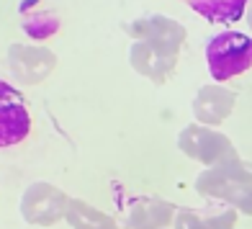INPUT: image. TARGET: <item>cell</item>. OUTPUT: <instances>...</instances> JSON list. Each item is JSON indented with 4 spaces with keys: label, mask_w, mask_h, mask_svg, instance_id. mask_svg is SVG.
<instances>
[{
    "label": "cell",
    "mask_w": 252,
    "mask_h": 229,
    "mask_svg": "<svg viewBox=\"0 0 252 229\" xmlns=\"http://www.w3.org/2000/svg\"><path fill=\"white\" fill-rule=\"evenodd\" d=\"M196 191L203 198L224 201L239 214L252 216V165L245 160L221 167H206L196 178Z\"/></svg>",
    "instance_id": "obj_1"
},
{
    "label": "cell",
    "mask_w": 252,
    "mask_h": 229,
    "mask_svg": "<svg viewBox=\"0 0 252 229\" xmlns=\"http://www.w3.org/2000/svg\"><path fill=\"white\" fill-rule=\"evenodd\" d=\"M206 65L214 83H226L252 67V36L242 31H221L206 41Z\"/></svg>",
    "instance_id": "obj_2"
},
{
    "label": "cell",
    "mask_w": 252,
    "mask_h": 229,
    "mask_svg": "<svg viewBox=\"0 0 252 229\" xmlns=\"http://www.w3.org/2000/svg\"><path fill=\"white\" fill-rule=\"evenodd\" d=\"M178 147L186 157L196 160V163L206 167H221V165L242 160L224 131L203 127V124H188L178 134Z\"/></svg>",
    "instance_id": "obj_3"
},
{
    "label": "cell",
    "mask_w": 252,
    "mask_h": 229,
    "mask_svg": "<svg viewBox=\"0 0 252 229\" xmlns=\"http://www.w3.org/2000/svg\"><path fill=\"white\" fill-rule=\"evenodd\" d=\"M70 196L64 191L47 180H36L21 193V216L29 224L36 227H52L57 222H64Z\"/></svg>",
    "instance_id": "obj_4"
},
{
    "label": "cell",
    "mask_w": 252,
    "mask_h": 229,
    "mask_svg": "<svg viewBox=\"0 0 252 229\" xmlns=\"http://www.w3.org/2000/svg\"><path fill=\"white\" fill-rule=\"evenodd\" d=\"M57 67V54L36 44H10L8 47V70L21 85L44 83Z\"/></svg>",
    "instance_id": "obj_5"
},
{
    "label": "cell",
    "mask_w": 252,
    "mask_h": 229,
    "mask_svg": "<svg viewBox=\"0 0 252 229\" xmlns=\"http://www.w3.org/2000/svg\"><path fill=\"white\" fill-rule=\"evenodd\" d=\"M31 131V113L24 96L8 80H0V150L16 147Z\"/></svg>",
    "instance_id": "obj_6"
},
{
    "label": "cell",
    "mask_w": 252,
    "mask_h": 229,
    "mask_svg": "<svg viewBox=\"0 0 252 229\" xmlns=\"http://www.w3.org/2000/svg\"><path fill=\"white\" fill-rule=\"evenodd\" d=\"M124 31L129 36H134V41H152V44H159V47H167L175 52H180L183 41H186V26L162 13L134 18L131 24H124Z\"/></svg>",
    "instance_id": "obj_7"
},
{
    "label": "cell",
    "mask_w": 252,
    "mask_h": 229,
    "mask_svg": "<svg viewBox=\"0 0 252 229\" xmlns=\"http://www.w3.org/2000/svg\"><path fill=\"white\" fill-rule=\"evenodd\" d=\"M234 103H237V96L229 88H224L219 83H209V85L198 88L196 98H193V103H190V111H193L196 124L216 129L219 124H224L229 116H232Z\"/></svg>",
    "instance_id": "obj_8"
},
{
    "label": "cell",
    "mask_w": 252,
    "mask_h": 229,
    "mask_svg": "<svg viewBox=\"0 0 252 229\" xmlns=\"http://www.w3.org/2000/svg\"><path fill=\"white\" fill-rule=\"evenodd\" d=\"M129 65L134 67L142 77L152 83H165V77L175 70L178 65V52L159 47L152 41H131L129 47Z\"/></svg>",
    "instance_id": "obj_9"
},
{
    "label": "cell",
    "mask_w": 252,
    "mask_h": 229,
    "mask_svg": "<svg viewBox=\"0 0 252 229\" xmlns=\"http://www.w3.org/2000/svg\"><path fill=\"white\" fill-rule=\"evenodd\" d=\"M175 214V203L159 196H139L126 211V229H167Z\"/></svg>",
    "instance_id": "obj_10"
},
{
    "label": "cell",
    "mask_w": 252,
    "mask_h": 229,
    "mask_svg": "<svg viewBox=\"0 0 252 229\" xmlns=\"http://www.w3.org/2000/svg\"><path fill=\"white\" fill-rule=\"evenodd\" d=\"M18 16H21V29L36 41H44L60 31V16L44 0H21Z\"/></svg>",
    "instance_id": "obj_11"
},
{
    "label": "cell",
    "mask_w": 252,
    "mask_h": 229,
    "mask_svg": "<svg viewBox=\"0 0 252 229\" xmlns=\"http://www.w3.org/2000/svg\"><path fill=\"white\" fill-rule=\"evenodd\" d=\"M183 3L190 5L209 24L229 26V24H237L239 18H245L250 0H183Z\"/></svg>",
    "instance_id": "obj_12"
},
{
    "label": "cell",
    "mask_w": 252,
    "mask_h": 229,
    "mask_svg": "<svg viewBox=\"0 0 252 229\" xmlns=\"http://www.w3.org/2000/svg\"><path fill=\"white\" fill-rule=\"evenodd\" d=\"M64 222L72 229H119V222L111 214H103L83 198H70Z\"/></svg>",
    "instance_id": "obj_13"
},
{
    "label": "cell",
    "mask_w": 252,
    "mask_h": 229,
    "mask_svg": "<svg viewBox=\"0 0 252 229\" xmlns=\"http://www.w3.org/2000/svg\"><path fill=\"white\" fill-rule=\"evenodd\" d=\"M237 214L239 211L234 206H229L224 201H214V198H209L206 206L201 209V216L211 229H234L237 227Z\"/></svg>",
    "instance_id": "obj_14"
},
{
    "label": "cell",
    "mask_w": 252,
    "mask_h": 229,
    "mask_svg": "<svg viewBox=\"0 0 252 229\" xmlns=\"http://www.w3.org/2000/svg\"><path fill=\"white\" fill-rule=\"evenodd\" d=\"M173 229H211V227L206 224L201 211H196V209H178L175 219H173Z\"/></svg>",
    "instance_id": "obj_15"
},
{
    "label": "cell",
    "mask_w": 252,
    "mask_h": 229,
    "mask_svg": "<svg viewBox=\"0 0 252 229\" xmlns=\"http://www.w3.org/2000/svg\"><path fill=\"white\" fill-rule=\"evenodd\" d=\"M245 18H247V26L252 29V0L247 3V10H245Z\"/></svg>",
    "instance_id": "obj_16"
}]
</instances>
